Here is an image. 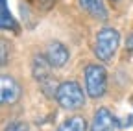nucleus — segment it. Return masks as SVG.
<instances>
[{
    "label": "nucleus",
    "mask_w": 133,
    "mask_h": 131,
    "mask_svg": "<svg viewBox=\"0 0 133 131\" xmlns=\"http://www.w3.org/2000/svg\"><path fill=\"white\" fill-rule=\"evenodd\" d=\"M56 100L63 109H79L83 104H85V94H83V89L79 87L78 81L66 79L63 83H59L57 92H56Z\"/></svg>",
    "instance_id": "obj_1"
},
{
    "label": "nucleus",
    "mask_w": 133,
    "mask_h": 131,
    "mask_svg": "<svg viewBox=\"0 0 133 131\" xmlns=\"http://www.w3.org/2000/svg\"><path fill=\"white\" fill-rule=\"evenodd\" d=\"M120 44V33L115 28H102L96 33V44H94V56L100 61H109L116 48Z\"/></svg>",
    "instance_id": "obj_2"
},
{
    "label": "nucleus",
    "mask_w": 133,
    "mask_h": 131,
    "mask_svg": "<svg viewBox=\"0 0 133 131\" xmlns=\"http://www.w3.org/2000/svg\"><path fill=\"white\" fill-rule=\"evenodd\" d=\"M85 89L91 98H102L107 91V72L102 65L91 63L85 67Z\"/></svg>",
    "instance_id": "obj_3"
},
{
    "label": "nucleus",
    "mask_w": 133,
    "mask_h": 131,
    "mask_svg": "<svg viewBox=\"0 0 133 131\" xmlns=\"http://www.w3.org/2000/svg\"><path fill=\"white\" fill-rule=\"evenodd\" d=\"M44 56L54 68H61L69 61V48L59 41H50L46 44V54Z\"/></svg>",
    "instance_id": "obj_4"
},
{
    "label": "nucleus",
    "mask_w": 133,
    "mask_h": 131,
    "mask_svg": "<svg viewBox=\"0 0 133 131\" xmlns=\"http://www.w3.org/2000/svg\"><path fill=\"white\" fill-rule=\"evenodd\" d=\"M21 85L19 81L11 76H2V81H0V100L2 104H15L21 98Z\"/></svg>",
    "instance_id": "obj_5"
},
{
    "label": "nucleus",
    "mask_w": 133,
    "mask_h": 131,
    "mask_svg": "<svg viewBox=\"0 0 133 131\" xmlns=\"http://www.w3.org/2000/svg\"><path fill=\"white\" fill-rule=\"evenodd\" d=\"M118 126V120L113 116V113L107 107H100L94 113V118L91 124V131H111Z\"/></svg>",
    "instance_id": "obj_6"
},
{
    "label": "nucleus",
    "mask_w": 133,
    "mask_h": 131,
    "mask_svg": "<svg viewBox=\"0 0 133 131\" xmlns=\"http://www.w3.org/2000/svg\"><path fill=\"white\" fill-rule=\"evenodd\" d=\"M50 74H52V65L46 59V56L35 54L31 57V76H33V79L43 83V81L50 79Z\"/></svg>",
    "instance_id": "obj_7"
},
{
    "label": "nucleus",
    "mask_w": 133,
    "mask_h": 131,
    "mask_svg": "<svg viewBox=\"0 0 133 131\" xmlns=\"http://www.w3.org/2000/svg\"><path fill=\"white\" fill-rule=\"evenodd\" d=\"M78 4L91 17H94L98 20H107V9L104 6V0H78Z\"/></svg>",
    "instance_id": "obj_8"
},
{
    "label": "nucleus",
    "mask_w": 133,
    "mask_h": 131,
    "mask_svg": "<svg viewBox=\"0 0 133 131\" xmlns=\"http://www.w3.org/2000/svg\"><path fill=\"white\" fill-rule=\"evenodd\" d=\"M57 131H87V122L83 116H70L57 127Z\"/></svg>",
    "instance_id": "obj_9"
},
{
    "label": "nucleus",
    "mask_w": 133,
    "mask_h": 131,
    "mask_svg": "<svg viewBox=\"0 0 133 131\" xmlns=\"http://www.w3.org/2000/svg\"><path fill=\"white\" fill-rule=\"evenodd\" d=\"M2 28H4V30H17V24H15L13 17L8 13L6 0H2Z\"/></svg>",
    "instance_id": "obj_10"
},
{
    "label": "nucleus",
    "mask_w": 133,
    "mask_h": 131,
    "mask_svg": "<svg viewBox=\"0 0 133 131\" xmlns=\"http://www.w3.org/2000/svg\"><path fill=\"white\" fill-rule=\"evenodd\" d=\"M4 131H28V124H24V122H11V124H8V127Z\"/></svg>",
    "instance_id": "obj_11"
},
{
    "label": "nucleus",
    "mask_w": 133,
    "mask_h": 131,
    "mask_svg": "<svg viewBox=\"0 0 133 131\" xmlns=\"http://www.w3.org/2000/svg\"><path fill=\"white\" fill-rule=\"evenodd\" d=\"M126 48H128L129 52H133V31H131V33L128 35V41H126Z\"/></svg>",
    "instance_id": "obj_12"
},
{
    "label": "nucleus",
    "mask_w": 133,
    "mask_h": 131,
    "mask_svg": "<svg viewBox=\"0 0 133 131\" xmlns=\"http://www.w3.org/2000/svg\"><path fill=\"white\" fill-rule=\"evenodd\" d=\"M129 124H131V116H126V118H122V120L118 122L120 127H129Z\"/></svg>",
    "instance_id": "obj_13"
},
{
    "label": "nucleus",
    "mask_w": 133,
    "mask_h": 131,
    "mask_svg": "<svg viewBox=\"0 0 133 131\" xmlns=\"http://www.w3.org/2000/svg\"><path fill=\"white\" fill-rule=\"evenodd\" d=\"M8 63V52H6V43L2 41V65Z\"/></svg>",
    "instance_id": "obj_14"
},
{
    "label": "nucleus",
    "mask_w": 133,
    "mask_h": 131,
    "mask_svg": "<svg viewBox=\"0 0 133 131\" xmlns=\"http://www.w3.org/2000/svg\"><path fill=\"white\" fill-rule=\"evenodd\" d=\"M111 2H118V0H111Z\"/></svg>",
    "instance_id": "obj_15"
}]
</instances>
